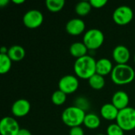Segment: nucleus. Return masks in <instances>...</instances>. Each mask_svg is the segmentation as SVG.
<instances>
[{"mask_svg": "<svg viewBox=\"0 0 135 135\" xmlns=\"http://www.w3.org/2000/svg\"><path fill=\"white\" fill-rule=\"evenodd\" d=\"M74 70L78 78L89 80L97 73V60L89 55L77 59L74 64Z\"/></svg>", "mask_w": 135, "mask_h": 135, "instance_id": "obj_1", "label": "nucleus"}, {"mask_svg": "<svg viewBox=\"0 0 135 135\" xmlns=\"http://www.w3.org/2000/svg\"><path fill=\"white\" fill-rule=\"evenodd\" d=\"M135 78V71L133 67L127 64H116L112 73V81L119 85L130 84L134 81Z\"/></svg>", "mask_w": 135, "mask_h": 135, "instance_id": "obj_2", "label": "nucleus"}, {"mask_svg": "<svg viewBox=\"0 0 135 135\" xmlns=\"http://www.w3.org/2000/svg\"><path fill=\"white\" fill-rule=\"evenodd\" d=\"M85 112L76 107L70 106L65 108L62 113V121L67 127H79L84 123L85 117Z\"/></svg>", "mask_w": 135, "mask_h": 135, "instance_id": "obj_3", "label": "nucleus"}, {"mask_svg": "<svg viewBox=\"0 0 135 135\" xmlns=\"http://www.w3.org/2000/svg\"><path fill=\"white\" fill-rule=\"evenodd\" d=\"M116 123L125 131H130L135 129V108L127 107L119 110Z\"/></svg>", "mask_w": 135, "mask_h": 135, "instance_id": "obj_4", "label": "nucleus"}, {"mask_svg": "<svg viewBox=\"0 0 135 135\" xmlns=\"http://www.w3.org/2000/svg\"><path fill=\"white\" fill-rule=\"evenodd\" d=\"M104 41L103 32L98 28H90L83 36V43L89 50H96L102 46Z\"/></svg>", "mask_w": 135, "mask_h": 135, "instance_id": "obj_5", "label": "nucleus"}, {"mask_svg": "<svg viewBox=\"0 0 135 135\" xmlns=\"http://www.w3.org/2000/svg\"><path fill=\"white\" fill-rule=\"evenodd\" d=\"M112 18L117 25H125L133 20L134 11L128 6H120L114 10Z\"/></svg>", "mask_w": 135, "mask_h": 135, "instance_id": "obj_6", "label": "nucleus"}, {"mask_svg": "<svg viewBox=\"0 0 135 135\" xmlns=\"http://www.w3.org/2000/svg\"><path fill=\"white\" fill-rule=\"evenodd\" d=\"M22 21L25 27L28 28H36L44 22V14L36 9H29L24 14Z\"/></svg>", "mask_w": 135, "mask_h": 135, "instance_id": "obj_7", "label": "nucleus"}, {"mask_svg": "<svg viewBox=\"0 0 135 135\" xmlns=\"http://www.w3.org/2000/svg\"><path fill=\"white\" fill-rule=\"evenodd\" d=\"M79 86L78 78L72 74H67L62 77L59 81V89L66 95L76 92Z\"/></svg>", "mask_w": 135, "mask_h": 135, "instance_id": "obj_8", "label": "nucleus"}, {"mask_svg": "<svg viewBox=\"0 0 135 135\" xmlns=\"http://www.w3.org/2000/svg\"><path fill=\"white\" fill-rule=\"evenodd\" d=\"M20 130V125L14 118L6 116L2 119L0 122L1 135H17Z\"/></svg>", "mask_w": 135, "mask_h": 135, "instance_id": "obj_9", "label": "nucleus"}, {"mask_svg": "<svg viewBox=\"0 0 135 135\" xmlns=\"http://www.w3.org/2000/svg\"><path fill=\"white\" fill-rule=\"evenodd\" d=\"M31 109V104L26 99H18L13 102L11 112L16 117H24L28 114Z\"/></svg>", "mask_w": 135, "mask_h": 135, "instance_id": "obj_10", "label": "nucleus"}, {"mask_svg": "<svg viewBox=\"0 0 135 135\" xmlns=\"http://www.w3.org/2000/svg\"><path fill=\"white\" fill-rule=\"evenodd\" d=\"M112 57L117 64H127L131 58V52L125 45L119 44L113 49Z\"/></svg>", "mask_w": 135, "mask_h": 135, "instance_id": "obj_11", "label": "nucleus"}, {"mask_svg": "<svg viewBox=\"0 0 135 135\" xmlns=\"http://www.w3.org/2000/svg\"><path fill=\"white\" fill-rule=\"evenodd\" d=\"M85 29V23L80 18H72L68 21L66 25V30L67 33L72 36H78L81 34Z\"/></svg>", "mask_w": 135, "mask_h": 135, "instance_id": "obj_12", "label": "nucleus"}, {"mask_svg": "<svg viewBox=\"0 0 135 135\" xmlns=\"http://www.w3.org/2000/svg\"><path fill=\"white\" fill-rule=\"evenodd\" d=\"M130 102V97L128 94L123 90L115 92L112 97V103L119 109L122 110L128 107Z\"/></svg>", "mask_w": 135, "mask_h": 135, "instance_id": "obj_13", "label": "nucleus"}, {"mask_svg": "<svg viewBox=\"0 0 135 135\" xmlns=\"http://www.w3.org/2000/svg\"><path fill=\"white\" fill-rule=\"evenodd\" d=\"M119 110L112 104V103H106L100 108L101 116L109 121L116 120Z\"/></svg>", "mask_w": 135, "mask_h": 135, "instance_id": "obj_14", "label": "nucleus"}, {"mask_svg": "<svg viewBox=\"0 0 135 135\" xmlns=\"http://www.w3.org/2000/svg\"><path fill=\"white\" fill-rule=\"evenodd\" d=\"M114 66L112 61L108 58H101L97 60V74L105 76L112 73Z\"/></svg>", "mask_w": 135, "mask_h": 135, "instance_id": "obj_15", "label": "nucleus"}, {"mask_svg": "<svg viewBox=\"0 0 135 135\" xmlns=\"http://www.w3.org/2000/svg\"><path fill=\"white\" fill-rule=\"evenodd\" d=\"M88 50V47L83 42H74L70 46L69 49L70 55L75 57L76 59L86 55Z\"/></svg>", "mask_w": 135, "mask_h": 135, "instance_id": "obj_16", "label": "nucleus"}, {"mask_svg": "<svg viewBox=\"0 0 135 135\" xmlns=\"http://www.w3.org/2000/svg\"><path fill=\"white\" fill-rule=\"evenodd\" d=\"M7 55L12 61L18 62L25 58V50L21 45H13L9 48Z\"/></svg>", "mask_w": 135, "mask_h": 135, "instance_id": "obj_17", "label": "nucleus"}, {"mask_svg": "<svg viewBox=\"0 0 135 135\" xmlns=\"http://www.w3.org/2000/svg\"><path fill=\"white\" fill-rule=\"evenodd\" d=\"M100 123H101V120L97 114L92 112L86 113L83 123L85 127L90 130H95L100 126Z\"/></svg>", "mask_w": 135, "mask_h": 135, "instance_id": "obj_18", "label": "nucleus"}, {"mask_svg": "<svg viewBox=\"0 0 135 135\" xmlns=\"http://www.w3.org/2000/svg\"><path fill=\"white\" fill-rule=\"evenodd\" d=\"M89 84L92 89L95 90H100L105 85V79L104 76L96 73L89 79Z\"/></svg>", "mask_w": 135, "mask_h": 135, "instance_id": "obj_19", "label": "nucleus"}, {"mask_svg": "<svg viewBox=\"0 0 135 135\" xmlns=\"http://www.w3.org/2000/svg\"><path fill=\"white\" fill-rule=\"evenodd\" d=\"M92 6L89 1H81L75 5V12L79 16H86L91 11Z\"/></svg>", "mask_w": 135, "mask_h": 135, "instance_id": "obj_20", "label": "nucleus"}, {"mask_svg": "<svg viewBox=\"0 0 135 135\" xmlns=\"http://www.w3.org/2000/svg\"><path fill=\"white\" fill-rule=\"evenodd\" d=\"M12 66V60L7 54H0V73L6 74Z\"/></svg>", "mask_w": 135, "mask_h": 135, "instance_id": "obj_21", "label": "nucleus"}, {"mask_svg": "<svg viewBox=\"0 0 135 135\" xmlns=\"http://www.w3.org/2000/svg\"><path fill=\"white\" fill-rule=\"evenodd\" d=\"M45 3L49 11L59 12L63 9L66 2L64 0H47Z\"/></svg>", "mask_w": 135, "mask_h": 135, "instance_id": "obj_22", "label": "nucleus"}, {"mask_svg": "<svg viewBox=\"0 0 135 135\" xmlns=\"http://www.w3.org/2000/svg\"><path fill=\"white\" fill-rule=\"evenodd\" d=\"M51 100L54 104L55 105H62L63 104L66 100V94L61 91L60 89L55 90L51 96Z\"/></svg>", "mask_w": 135, "mask_h": 135, "instance_id": "obj_23", "label": "nucleus"}, {"mask_svg": "<svg viewBox=\"0 0 135 135\" xmlns=\"http://www.w3.org/2000/svg\"><path fill=\"white\" fill-rule=\"evenodd\" d=\"M74 106L82 109L83 111H86L89 108L90 104L89 101L85 97H78L74 100Z\"/></svg>", "mask_w": 135, "mask_h": 135, "instance_id": "obj_24", "label": "nucleus"}, {"mask_svg": "<svg viewBox=\"0 0 135 135\" xmlns=\"http://www.w3.org/2000/svg\"><path fill=\"white\" fill-rule=\"evenodd\" d=\"M107 135H124V131L116 123H112L107 128Z\"/></svg>", "mask_w": 135, "mask_h": 135, "instance_id": "obj_25", "label": "nucleus"}, {"mask_svg": "<svg viewBox=\"0 0 135 135\" xmlns=\"http://www.w3.org/2000/svg\"><path fill=\"white\" fill-rule=\"evenodd\" d=\"M89 2H90L92 7L97 8V9L102 8L108 3L107 0H90Z\"/></svg>", "mask_w": 135, "mask_h": 135, "instance_id": "obj_26", "label": "nucleus"}, {"mask_svg": "<svg viewBox=\"0 0 135 135\" xmlns=\"http://www.w3.org/2000/svg\"><path fill=\"white\" fill-rule=\"evenodd\" d=\"M69 135H85V132H84L83 128L81 126L74 127L70 129Z\"/></svg>", "mask_w": 135, "mask_h": 135, "instance_id": "obj_27", "label": "nucleus"}, {"mask_svg": "<svg viewBox=\"0 0 135 135\" xmlns=\"http://www.w3.org/2000/svg\"><path fill=\"white\" fill-rule=\"evenodd\" d=\"M17 135H32V133L27 129H21Z\"/></svg>", "mask_w": 135, "mask_h": 135, "instance_id": "obj_28", "label": "nucleus"}, {"mask_svg": "<svg viewBox=\"0 0 135 135\" xmlns=\"http://www.w3.org/2000/svg\"><path fill=\"white\" fill-rule=\"evenodd\" d=\"M9 2V0H0V6H1V7H4V6H6Z\"/></svg>", "mask_w": 135, "mask_h": 135, "instance_id": "obj_29", "label": "nucleus"}, {"mask_svg": "<svg viewBox=\"0 0 135 135\" xmlns=\"http://www.w3.org/2000/svg\"><path fill=\"white\" fill-rule=\"evenodd\" d=\"M8 50H9V48H7L6 47H5V46H3V47H1V50H0V54H7L8 53Z\"/></svg>", "mask_w": 135, "mask_h": 135, "instance_id": "obj_30", "label": "nucleus"}, {"mask_svg": "<svg viewBox=\"0 0 135 135\" xmlns=\"http://www.w3.org/2000/svg\"><path fill=\"white\" fill-rule=\"evenodd\" d=\"M13 2L15 4H22L25 2V0H13Z\"/></svg>", "mask_w": 135, "mask_h": 135, "instance_id": "obj_31", "label": "nucleus"}, {"mask_svg": "<svg viewBox=\"0 0 135 135\" xmlns=\"http://www.w3.org/2000/svg\"><path fill=\"white\" fill-rule=\"evenodd\" d=\"M97 135H107V134H98Z\"/></svg>", "mask_w": 135, "mask_h": 135, "instance_id": "obj_32", "label": "nucleus"}, {"mask_svg": "<svg viewBox=\"0 0 135 135\" xmlns=\"http://www.w3.org/2000/svg\"><path fill=\"white\" fill-rule=\"evenodd\" d=\"M134 62H135V55H134Z\"/></svg>", "mask_w": 135, "mask_h": 135, "instance_id": "obj_33", "label": "nucleus"}]
</instances>
